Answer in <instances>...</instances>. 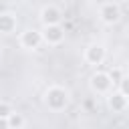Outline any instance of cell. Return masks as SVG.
<instances>
[{"instance_id":"1","label":"cell","mask_w":129,"mask_h":129,"mask_svg":"<svg viewBox=\"0 0 129 129\" xmlns=\"http://www.w3.org/2000/svg\"><path fill=\"white\" fill-rule=\"evenodd\" d=\"M42 101H44V105L48 107V111L60 113V111H64V109L69 107V103H71V93H69V89H64V87H60V85H50V87H46V91H44V95H42Z\"/></svg>"},{"instance_id":"2","label":"cell","mask_w":129,"mask_h":129,"mask_svg":"<svg viewBox=\"0 0 129 129\" xmlns=\"http://www.w3.org/2000/svg\"><path fill=\"white\" fill-rule=\"evenodd\" d=\"M89 89H91L95 95H107V93H111L113 81H111L109 73H107V71H95V73L89 77Z\"/></svg>"},{"instance_id":"3","label":"cell","mask_w":129,"mask_h":129,"mask_svg":"<svg viewBox=\"0 0 129 129\" xmlns=\"http://www.w3.org/2000/svg\"><path fill=\"white\" fill-rule=\"evenodd\" d=\"M40 36H42V42L48 44V46H58L64 42V26L62 24H48V26H42L40 30Z\"/></svg>"},{"instance_id":"4","label":"cell","mask_w":129,"mask_h":129,"mask_svg":"<svg viewBox=\"0 0 129 129\" xmlns=\"http://www.w3.org/2000/svg\"><path fill=\"white\" fill-rule=\"evenodd\" d=\"M99 20L103 24H107V26L117 24L121 20V6L117 2H113V0L111 2H103L99 6Z\"/></svg>"},{"instance_id":"5","label":"cell","mask_w":129,"mask_h":129,"mask_svg":"<svg viewBox=\"0 0 129 129\" xmlns=\"http://www.w3.org/2000/svg\"><path fill=\"white\" fill-rule=\"evenodd\" d=\"M85 62L91 64V67H99L105 62L107 58V48L101 44V42H91L87 48H85V54H83Z\"/></svg>"},{"instance_id":"6","label":"cell","mask_w":129,"mask_h":129,"mask_svg":"<svg viewBox=\"0 0 129 129\" xmlns=\"http://www.w3.org/2000/svg\"><path fill=\"white\" fill-rule=\"evenodd\" d=\"M38 20H40L42 26L60 24V20H62V10H60L56 4H44V6L38 10Z\"/></svg>"},{"instance_id":"7","label":"cell","mask_w":129,"mask_h":129,"mask_svg":"<svg viewBox=\"0 0 129 129\" xmlns=\"http://www.w3.org/2000/svg\"><path fill=\"white\" fill-rule=\"evenodd\" d=\"M18 44H20V48H24V50H36V48L42 44L40 30H36V28H26V30H22L20 36H18Z\"/></svg>"},{"instance_id":"8","label":"cell","mask_w":129,"mask_h":129,"mask_svg":"<svg viewBox=\"0 0 129 129\" xmlns=\"http://www.w3.org/2000/svg\"><path fill=\"white\" fill-rule=\"evenodd\" d=\"M107 105H109V109H111L113 113H125L129 101H127V95L117 89V91H113V93H107Z\"/></svg>"},{"instance_id":"9","label":"cell","mask_w":129,"mask_h":129,"mask_svg":"<svg viewBox=\"0 0 129 129\" xmlns=\"http://www.w3.org/2000/svg\"><path fill=\"white\" fill-rule=\"evenodd\" d=\"M18 26V18L14 12H0V34H12Z\"/></svg>"},{"instance_id":"10","label":"cell","mask_w":129,"mask_h":129,"mask_svg":"<svg viewBox=\"0 0 129 129\" xmlns=\"http://www.w3.org/2000/svg\"><path fill=\"white\" fill-rule=\"evenodd\" d=\"M4 123H6V129H24L26 117H24L22 113H18V111H12V113L4 119Z\"/></svg>"},{"instance_id":"11","label":"cell","mask_w":129,"mask_h":129,"mask_svg":"<svg viewBox=\"0 0 129 129\" xmlns=\"http://www.w3.org/2000/svg\"><path fill=\"white\" fill-rule=\"evenodd\" d=\"M109 77H111V81H113V85H117L125 75H123V69H119V67H113L111 71H109Z\"/></svg>"},{"instance_id":"12","label":"cell","mask_w":129,"mask_h":129,"mask_svg":"<svg viewBox=\"0 0 129 129\" xmlns=\"http://www.w3.org/2000/svg\"><path fill=\"white\" fill-rule=\"evenodd\" d=\"M12 111H14V109H12V105H10V103L0 101V119H2V121H4V119H6V117L12 113Z\"/></svg>"},{"instance_id":"13","label":"cell","mask_w":129,"mask_h":129,"mask_svg":"<svg viewBox=\"0 0 129 129\" xmlns=\"http://www.w3.org/2000/svg\"><path fill=\"white\" fill-rule=\"evenodd\" d=\"M113 2H117V4H119V6H121V4H125V2H127V0H113Z\"/></svg>"}]
</instances>
